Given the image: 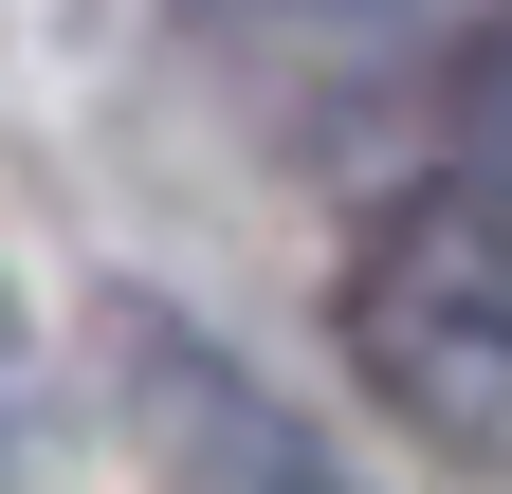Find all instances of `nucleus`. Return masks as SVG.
I'll return each mask as SVG.
<instances>
[{"mask_svg": "<svg viewBox=\"0 0 512 494\" xmlns=\"http://www.w3.org/2000/svg\"><path fill=\"white\" fill-rule=\"evenodd\" d=\"M458 147L512 183V19H476V55H458Z\"/></svg>", "mask_w": 512, "mask_h": 494, "instance_id": "obj_3", "label": "nucleus"}, {"mask_svg": "<svg viewBox=\"0 0 512 494\" xmlns=\"http://www.w3.org/2000/svg\"><path fill=\"white\" fill-rule=\"evenodd\" d=\"M348 366L421 421V440L512 458V183L494 165L366 220V257H348Z\"/></svg>", "mask_w": 512, "mask_h": 494, "instance_id": "obj_1", "label": "nucleus"}, {"mask_svg": "<svg viewBox=\"0 0 512 494\" xmlns=\"http://www.w3.org/2000/svg\"><path fill=\"white\" fill-rule=\"evenodd\" d=\"M128 421H147L165 494H348L330 458H311V421L256 385L220 330H165V312L128 330Z\"/></svg>", "mask_w": 512, "mask_h": 494, "instance_id": "obj_2", "label": "nucleus"}]
</instances>
